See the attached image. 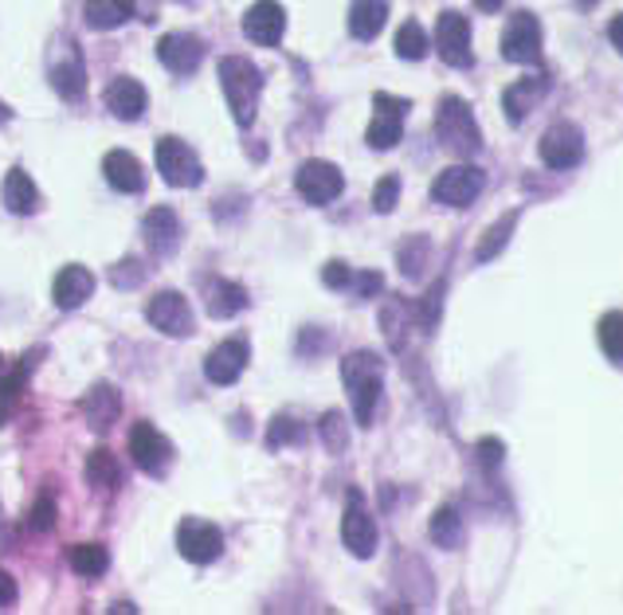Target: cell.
Instances as JSON below:
<instances>
[{"label": "cell", "instance_id": "3", "mask_svg": "<svg viewBox=\"0 0 623 615\" xmlns=\"http://www.w3.org/2000/svg\"><path fill=\"white\" fill-rule=\"evenodd\" d=\"M435 134H440V146H447L451 153H460V157H475L478 149H483V130H478L475 110H471V103L460 95L440 98Z\"/></svg>", "mask_w": 623, "mask_h": 615}, {"label": "cell", "instance_id": "45", "mask_svg": "<svg viewBox=\"0 0 623 615\" xmlns=\"http://www.w3.org/2000/svg\"><path fill=\"white\" fill-rule=\"evenodd\" d=\"M608 35H612V47H615V52H620V17H612V24H608Z\"/></svg>", "mask_w": 623, "mask_h": 615}, {"label": "cell", "instance_id": "44", "mask_svg": "<svg viewBox=\"0 0 623 615\" xmlns=\"http://www.w3.org/2000/svg\"><path fill=\"white\" fill-rule=\"evenodd\" d=\"M12 604H17V581L0 569V607H12Z\"/></svg>", "mask_w": 623, "mask_h": 615}, {"label": "cell", "instance_id": "50", "mask_svg": "<svg viewBox=\"0 0 623 615\" xmlns=\"http://www.w3.org/2000/svg\"><path fill=\"white\" fill-rule=\"evenodd\" d=\"M584 4H589V0H584Z\"/></svg>", "mask_w": 623, "mask_h": 615}, {"label": "cell", "instance_id": "42", "mask_svg": "<svg viewBox=\"0 0 623 615\" xmlns=\"http://www.w3.org/2000/svg\"><path fill=\"white\" fill-rule=\"evenodd\" d=\"M349 286H353L361 298H372V295H381V275H377V271H361V275L349 278Z\"/></svg>", "mask_w": 623, "mask_h": 615}, {"label": "cell", "instance_id": "14", "mask_svg": "<svg viewBox=\"0 0 623 615\" xmlns=\"http://www.w3.org/2000/svg\"><path fill=\"white\" fill-rule=\"evenodd\" d=\"M286 32V12L278 0H255L252 9L243 12V35L260 47H275Z\"/></svg>", "mask_w": 623, "mask_h": 615}, {"label": "cell", "instance_id": "32", "mask_svg": "<svg viewBox=\"0 0 623 615\" xmlns=\"http://www.w3.org/2000/svg\"><path fill=\"white\" fill-rule=\"evenodd\" d=\"M397 55L412 63L427 55V32L420 28V20H404V24L397 28Z\"/></svg>", "mask_w": 623, "mask_h": 615}, {"label": "cell", "instance_id": "49", "mask_svg": "<svg viewBox=\"0 0 623 615\" xmlns=\"http://www.w3.org/2000/svg\"><path fill=\"white\" fill-rule=\"evenodd\" d=\"M0 369H4V357H0Z\"/></svg>", "mask_w": 623, "mask_h": 615}, {"label": "cell", "instance_id": "12", "mask_svg": "<svg viewBox=\"0 0 623 615\" xmlns=\"http://www.w3.org/2000/svg\"><path fill=\"white\" fill-rule=\"evenodd\" d=\"M580 157H584V134H580L577 121L549 126L546 138H541V161L557 173H564V169H577Z\"/></svg>", "mask_w": 623, "mask_h": 615}, {"label": "cell", "instance_id": "15", "mask_svg": "<svg viewBox=\"0 0 623 615\" xmlns=\"http://www.w3.org/2000/svg\"><path fill=\"white\" fill-rule=\"evenodd\" d=\"M169 455H173V447H169V439H165L154 424L138 420V424L130 427V459L138 463V470H146V475H161Z\"/></svg>", "mask_w": 623, "mask_h": 615}, {"label": "cell", "instance_id": "41", "mask_svg": "<svg viewBox=\"0 0 623 615\" xmlns=\"http://www.w3.org/2000/svg\"><path fill=\"white\" fill-rule=\"evenodd\" d=\"M52 526H55V502L44 495L40 502L32 506V529H35V533H47Z\"/></svg>", "mask_w": 623, "mask_h": 615}, {"label": "cell", "instance_id": "35", "mask_svg": "<svg viewBox=\"0 0 623 615\" xmlns=\"http://www.w3.org/2000/svg\"><path fill=\"white\" fill-rule=\"evenodd\" d=\"M620 333H623L620 310L604 314V318H600V346H604V353H608V361H612V364L623 361V341H620Z\"/></svg>", "mask_w": 623, "mask_h": 615}, {"label": "cell", "instance_id": "40", "mask_svg": "<svg viewBox=\"0 0 623 615\" xmlns=\"http://www.w3.org/2000/svg\"><path fill=\"white\" fill-rule=\"evenodd\" d=\"M478 463L483 467H503V459H506V443L503 439H494V435H486V439H478Z\"/></svg>", "mask_w": 623, "mask_h": 615}, {"label": "cell", "instance_id": "5", "mask_svg": "<svg viewBox=\"0 0 623 615\" xmlns=\"http://www.w3.org/2000/svg\"><path fill=\"white\" fill-rule=\"evenodd\" d=\"M486 189V173L478 166H451L432 181V200L443 209H471Z\"/></svg>", "mask_w": 623, "mask_h": 615}, {"label": "cell", "instance_id": "1", "mask_svg": "<svg viewBox=\"0 0 623 615\" xmlns=\"http://www.w3.org/2000/svg\"><path fill=\"white\" fill-rule=\"evenodd\" d=\"M341 381H346V389H349L353 420L361 427H369L372 416H377V404H381V396H384V357L369 353V349L349 353L346 361H341Z\"/></svg>", "mask_w": 623, "mask_h": 615}, {"label": "cell", "instance_id": "36", "mask_svg": "<svg viewBox=\"0 0 623 615\" xmlns=\"http://www.w3.org/2000/svg\"><path fill=\"white\" fill-rule=\"evenodd\" d=\"M424 259H427V240L412 235V240L400 243L397 263H400V275H404V278H415V275H420V271H424Z\"/></svg>", "mask_w": 623, "mask_h": 615}, {"label": "cell", "instance_id": "18", "mask_svg": "<svg viewBox=\"0 0 623 615\" xmlns=\"http://www.w3.org/2000/svg\"><path fill=\"white\" fill-rule=\"evenodd\" d=\"M141 232H146V247L157 255V259H165V255H173L177 247H181V220H177L173 209H165V204L146 212Z\"/></svg>", "mask_w": 623, "mask_h": 615}, {"label": "cell", "instance_id": "43", "mask_svg": "<svg viewBox=\"0 0 623 615\" xmlns=\"http://www.w3.org/2000/svg\"><path fill=\"white\" fill-rule=\"evenodd\" d=\"M321 278H326V286H334V290H346L349 278H353V271L346 267V263H326V271H321Z\"/></svg>", "mask_w": 623, "mask_h": 615}, {"label": "cell", "instance_id": "26", "mask_svg": "<svg viewBox=\"0 0 623 615\" xmlns=\"http://www.w3.org/2000/svg\"><path fill=\"white\" fill-rule=\"evenodd\" d=\"M389 20V0H353L349 4V32L357 40H377Z\"/></svg>", "mask_w": 623, "mask_h": 615}, {"label": "cell", "instance_id": "38", "mask_svg": "<svg viewBox=\"0 0 623 615\" xmlns=\"http://www.w3.org/2000/svg\"><path fill=\"white\" fill-rule=\"evenodd\" d=\"M397 200H400V177H381V181H377V189H372V212H392L397 209Z\"/></svg>", "mask_w": 623, "mask_h": 615}, {"label": "cell", "instance_id": "33", "mask_svg": "<svg viewBox=\"0 0 623 615\" xmlns=\"http://www.w3.org/2000/svg\"><path fill=\"white\" fill-rule=\"evenodd\" d=\"M87 483L95 486V490H114V483H118V463H114V455L106 447L91 450L87 459Z\"/></svg>", "mask_w": 623, "mask_h": 615}, {"label": "cell", "instance_id": "7", "mask_svg": "<svg viewBox=\"0 0 623 615\" xmlns=\"http://www.w3.org/2000/svg\"><path fill=\"white\" fill-rule=\"evenodd\" d=\"M372 121L369 130H365V141H369L372 149H392L400 146V138H404V114H408V98H397V95H372Z\"/></svg>", "mask_w": 623, "mask_h": 615}, {"label": "cell", "instance_id": "21", "mask_svg": "<svg viewBox=\"0 0 623 615\" xmlns=\"http://www.w3.org/2000/svg\"><path fill=\"white\" fill-rule=\"evenodd\" d=\"M95 295V275L87 267H63L52 283V298L60 310H78V306L87 303Z\"/></svg>", "mask_w": 623, "mask_h": 615}, {"label": "cell", "instance_id": "13", "mask_svg": "<svg viewBox=\"0 0 623 615\" xmlns=\"http://www.w3.org/2000/svg\"><path fill=\"white\" fill-rule=\"evenodd\" d=\"M341 541H346L349 553L361 556V561H369V556L377 553V521H372V513L365 510L357 490H349L346 518H341Z\"/></svg>", "mask_w": 623, "mask_h": 615}, {"label": "cell", "instance_id": "9", "mask_svg": "<svg viewBox=\"0 0 623 615\" xmlns=\"http://www.w3.org/2000/svg\"><path fill=\"white\" fill-rule=\"evenodd\" d=\"M177 549H181L184 561L192 564H212L220 553H224V533H220L212 521L200 518H184L181 529H177Z\"/></svg>", "mask_w": 623, "mask_h": 615}, {"label": "cell", "instance_id": "39", "mask_svg": "<svg viewBox=\"0 0 623 615\" xmlns=\"http://www.w3.org/2000/svg\"><path fill=\"white\" fill-rule=\"evenodd\" d=\"M267 443L271 447H283V443H306V432L298 427V420L278 416L275 427H271V435H267Z\"/></svg>", "mask_w": 623, "mask_h": 615}, {"label": "cell", "instance_id": "25", "mask_svg": "<svg viewBox=\"0 0 623 615\" xmlns=\"http://www.w3.org/2000/svg\"><path fill=\"white\" fill-rule=\"evenodd\" d=\"M118 412H122V396L110 384H95V389L83 396V416H87V424L95 427V432H106V427L118 420Z\"/></svg>", "mask_w": 623, "mask_h": 615}, {"label": "cell", "instance_id": "10", "mask_svg": "<svg viewBox=\"0 0 623 615\" xmlns=\"http://www.w3.org/2000/svg\"><path fill=\"white\" fill-rule=\"evenodd\" d=\"M503 55L510 63H521V67L541 63V24H537L534 12H514L503 35Z\"/></svg>", "mask_w": 623, "mask_h": 615}, {"label": "cell", "instance_id": "17", "mask_svg": "<svg viewBox=\"0 0 623 615\" xmlns=\"http://www.w3.org/2000/svg\"><path fill=\"white\" fill-rule=\"evenodd\" d=\"M157 60L173 71V75H192V71L200 67V60H204V44L189 32L161 35V44H157Z\"/></svg>", "mask_w": 623, "mask_h": 615}, {"label": "cell", "instance_id": "46", "mask_svg": "<svg viewBox=\"0 0 623 615\" xmlns=\"http://www.w3.org/2000/svg\"><path fill=\"white\" fill-rule=\"evenodd\" d=\"M475 4H478L483 12H498V9L506 4V0H475Z\"/></svg>", "mask_w": 623, "mask_h": 615}, {"label": "cell", "instance_id": "27", "mask_svg": "<svg viewBox=\"0 0 623 615\" xmlns=\"http://www.w3.org/2000/svg\"><path fill=\"white\" fill-rule=\"evenodd\" d=\"M4 204H9V212H17V216L40 212V189H35V181L24 169H12V173L4 177Z\"/></svg>", "mask_w": 623, "mask_h": 615}, {"label": "cell", "instance_id": "48", "mask_svg": "<svg viewBox=\"0 0 623 615\" xmlns=\"http://www.w3.org/2000/svg\"><path fill=\"white\" fill-rule=\"evenodd\" d=\"M9 118H12V110L4 106V98H0V121H9Z\"/></svg>", "mask_w": 623, "mask_h": 615}, {"label": "cell", "instance_id": "23", "mask_svg": "<svg viewBox=\"0 0 623 615\" xmlns=\"http://www.w3.org/2000/svg\"><path fill=\"white\" fill-rule=\"evenodd\" d=\"M103 173L118 192H141L146 189V169H141L138 157L126 153V149H114V153L103 157Z\"/></svg>", "mask_w": 623, "mask_h": 615}, {"label": "cell", "instance_id": "4", "mask_svg": "<svg viewBox=\"0 0 623 615\" xmlns=\"http://www.w3.org/2000/svg\"><path fill=\"white\" fill-rule=\"evenodd\" d=\"M157 169L169 189H197L204 181V166H200L197 149L181 138H161L157 141Z\"/></svg>", "mask_w": 623, "mask_h": 615}, {"label": "cell", "instance_id": "6", "mask_svg": "<svg viewBox=\"0 0 623 615\" xmlns=\"http://www.w3.org/2000/svg\"><path fill=\"white\" fill-rule=\"evenodd\" d=\"M295 189H298V197H303L306 204L321 209V204H334V200L341 197V189H346V177H341L338 166H329V161H318V157H314V161L298 166Z\"/></svg>", "mask_w": 623, "mask_h": 615}, {"label": "cell", "instance_id": "29", "mask_svg": "<svg viewBox=\"0 0 623 615\" xmlns=\"http://www.w3.org/2000/svg\"><path fill=\"white\" fill-rule=\"evenodd\" d=\"M243 306H247V290H243L240 283H232V278H220V283L212 286V295H208V314H212V318H232Z\"/></svg>", "mask_w": 623, "mask_h": 615}, {"label": "cell", "instance_id": "11", "mask_svg": "<svg viewBox=\"0 0 623 615\" xmlns=\"http://www.w3.org/2000/svg\"><path fill=\"white\" fill-rule=\"evenodd\" d=\"M435 47H440L447 67H471L475 52H471V20L463 12H443L435 24Z\"/></svg>", "mask_w": 623, "mask_h": 615}, {"label": "cell", "instance_id": "22", "mask_svg": "<svg viewBox=\"0 0 623 615\" xmlns=\"http://www.w3.org/2000/svg\"><path fill=\"white\" fill-rule=\"evenodd\" d=\"M549 95V75H526V78H518L510 91L503 95V106H506V118L518 126V121H526L529 118V110H534L541 98Z\"/></svg>", "mask_w": 623, "mask_h": 615}, {"label": "cell", "instance_id": "24", "mask_svg": "<svg viewBox=\"0 0 623 615\" xmlns=\"http://www.w3.org/2000/svg\"><path fill=\"white\" fill-rule=\"evenodd\" d=\"M134 12H138V0H87L83 9V20L95 32H114V28L130 24Z\"/></svg>", "mask_w": 623, "mask_h": 615}, {"label": "cell", "instance_id": "30", "mask_svg": "<svg viewBox=\"0 0 623 615\" xmlns=\"http://www.w3.org/2000/svg\"><path fill=\"white\" fill-rule=\"evenodd\" d=\"M427 533H432V541H435L440 549H455V545L463 541V513L455 510V506H440Z\"/></svg>", "mask_w": 623, "mask_h": 615}, {"label": "cell", "instance_id": "28", "mask_svg": "<svg viewBox=\"0 0 623 615\" xmlns=\"http://www.w3.org/2000/svg\"><path fill=\"white\" fill-rule=\"evenodd\" d=\"M67 564L78 572V576L95 581V576L106 572V564H110V553H106V545H98V541H83V545H71Z\"/></svg>", "mask_w": 623, "mask_h": 615}, {"label": "cell", "instance_id": "20", "mask_svg": "<svg viewBox=\"0 0 623 615\" xmlns=\"http://www.w3.org/2000/svg\"><path fill=\"white\" fill-rule=\"evenodd\" d=\"M247 369V341H220L204 361V377L212 384H235L240 373Z\"/></svg>", "mask_w": 623, "mask_h": 615}, {"label": "cell", "instance_id": "47", "mask_svg": "<svg viewBox=\"0 0 623 615\" xmlns=\"http://www.w3.org/2000/svg\"><path fill=\"white\" fill-rule=\"evenodd\" d=\"M110 612H118V615H130V612H138V607H134V604H114Z\"/></svg>", "mask_w": 623, "mask_h": 615}, {"label": "cell", "instance_id": "8", "mask_svg": "<svg viewBox=\"0 0 623 615\" xmlns=\"http://www.w3.org/2000/svg\"><path fill=\"white\" fill-rule=\"evenodd\" d=\"M146 318L154 330L169 333V338H189L192 333V306L181 290H157L146 306Z\"/></svg>", "mask_w": 623, "mask_h": 615}, {"label": "cell", "instance_id": "16", "mask_svg": "<svg viewBox=\"0 0 623 615\" xmlns=\"http://www.w3.org/2000/svg\"><path fill=\"white\" fill-rule=\"evenodd\" d=\"M47 83L67 103H78V98L87 95V67H83L78 47H63V55H55L52 67H47Z\"/></svg>", "mask_w": 623, "mask_h": 615}, {"label": "cell", "instance_id": "37", "mask_svg": "<svg viewBox=\"0 0 623 615\" xmlns=\"http://www.w3.org/2000/svg\"><path fill=\"white\" fill-rule=\"evenodd\" d=\"M28 373H32V361L17 364L9 377H0V424H9V404L20 396V389H24Z\"/></svg>", "mask_w": 623, "mask_h": 615}, {"label": "cell", "instance_id": "19", "mask_svg": "<svg viewBox=\"0 0 623 615\" xmlns=\"http://www.w3.org/2000/svg\"><path fill=\"white\" fill-rule=\"evenodd\" d=\"M103 103L110 106L114 118H122V121H138L141 114H146V106H149V95H146V87H141L138 78L118 75V78H114V83H110V87H106Z\"/></svg>", "mask_w": 623, "mask_h": 615}, {"label": "cell", "instance_id": "2", "mask_svg": "<svg viewBox=\"0 0 623 615\" xmlns=\"http://www.w3.org/2000/svg\"><path fill=\"white\" fill-rule=\"evenodd\" d=\"M220 83H224L228 106H232V118L240 121L243 130L255 121V110H260V95H263V75L252 60L243 55H224L220 60Z\"/></svg>", "mask_w": 623, "mask_h": 615}, {"label": "cell", "instance_id": "34", "mask_svg": "<svg viewBox=\"0 0 623 615\" xmlns=\"http://www.w3.org/2000/svg\"><path fill=\"white\" fill-rule=\"evenodd\" d=\"M318 432H321V443H326V450H334V455H341V450H346V443H349V420L341 416V412H326V416H321V424H318Z\"/></svg>", "mask_w": 623, "mask_h": 615}, {"label": "cell", "instance_id": "31", "mask_svg": "<svg viewBox=\"0 0 623 615\" xmlns=\"http://www.w3.org/2000/svg\"><path fill=\"white\" fill-rule=\"evenodd\" d=\"M514 227H518V212H506L498 224L490 227V232L478 240V247H475V255H478V263H490L494 255L503 252L506 243H510V235H514Z\"/></svg>", "mask_w": 623, "mask_h": 615}]
</instances>
